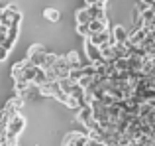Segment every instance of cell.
I'll return each mask as SVG.
<instances>
[{
    "label": "cell",
    "mask_w": 155,
    "mask_h": 146,
    "mask_svg": "<svg viewBox=\"0 0 155 146\" xmlns=\"http://www.w3.org/2000/svg\"><path fill=\"white\" fill-rule=\"evenodd\" d=\"M84 50H87V55H88V61H91V63L104 61V59H102V54H100V47L96 46V43H92L91 40H87V42H84Z\"/></svg>",
    "instance_id": "1"
},
{
    "label": "cell",
    "mask_w": 155,
    "mask_h": 146,
    "mask_svg": "<svg viewBox=\"0 0 155 146\" xmlns=\"http://www.w3.org/2000/svg\"><path fill=\"white\" fill-rule=\"evenodd\" d=\"M110 34H112V43H126L128 42V36H130L124 26H114Z\"/></svg>",
    "instance_id": "2"
},
{
    "label": "cell",
    "mask_w": 155,
    "mask_h": 146,
    "mask_svg": "<svg viewBox=\"0 0 155 146\" xmlns=\"http://www.w3.org/2000/svg\"><path fill=\"white\" fill-rule=\"evenodd\" d=\"M87 8H88V14H91V20H106L104 6H100V4H92V6H87Z\"/></svg>",
    "instance_id": "3"
},
{
    "label": "cell",
    "mask_w": 155,
    "mask_h": 146,
    "mask_svg": "<svg viewBox=\"0 0 155 146\" xmlns=\"http://www.w3.org/2000/svg\"><path fill=\"white\" fill-rule=\"evenodd\" d=\"M91 22V14H88V8H81L77 12V24H88Z\"/></svg>",
    "instance_id": "4"
},
{
    "label": "cell",
    "mask_w": 155,
    "mask_h": 146,
    "mask_svg": "<svg viewBox=\"0 0 155 146\" xmlns=\"http://www.w3.org/2000/svg\"><path fill=\"white\" fill-rule=\"evenodd\" d=\"M43 14H45V18L49 20V22H59V18H61L59 10H55V8H47Z\"/></svg>",
    "instance_id": "5"
},
{
    "label": "cell",
    "mask_w": 155,
    "mask_h": 146,
    "mask_svg": "<svg viewBox=\"0 0 155 146\" xmlns=\"http://www.w3.org/2000/svg\"><path fill=\"white\" fill-rule=\"evenodd\" d=\"M8 51H10V50H8L6 46H2V43H0V61H4V59L8 57Z\"/></svg>",
    "instance_id": "6"
},
{
    "label": "cell",
    "mask_w": 155,
    "mask_h": 146,
    "mask_svg": "<svg viewBox=\"0 0 155 146\" xmlns=\"http://www.w3.org/2000/svg\"><path fill=\"white\" fill-rule=\"evenodd\" d=\"M104 146H114V144H104Z\"/></svg>",
    "instance_id": "7"
}]
</instances>
